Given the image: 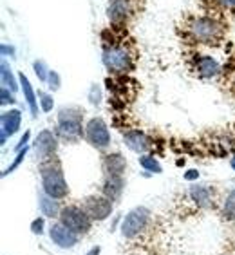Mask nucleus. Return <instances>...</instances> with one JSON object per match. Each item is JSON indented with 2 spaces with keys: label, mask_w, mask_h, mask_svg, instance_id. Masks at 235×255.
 Listing matches in <instances>:
<instances>
[{
  "label": "nucleus",
  "mask_w": 235,
  "mask_h": 255,
  "mask_svg": "<svg viewBox=\"0 0 235 255\" xmlns=\"http://www.w3.org/2000/svg\"><path fill=\"white\" fill-rule=\"evenodd\" d=\"M199 177V172L197 170H188L185 174V179H188V181H192V179H197Z\"/></svg>",
  "instance_id": "nucleus-29"
},
{
  "label": "nucleus",
  "mask_w": 235,
  "mask_h": 255,
  "mask_svg": "<svg viewBox=\"0 0 235 255\" xmlns=\"http://www.w3.org/2000/svg\"><path fill=\"white\" fill-rule=\"evenodd\" d=\"M192 33L197 40H201L205 44H212L221 38V25L212 18H199L192 25Z\"/></svg>",
  "instance_id": "nucleus-6"
},
{
  "label": "nucleus",
  "mask_w": 235,
  "mask_h": 255,
  "mask_svg": "<svg viewBox=\"0 0 235 255\" xmlns=\"http://www.w3.org/2000/svg\"><path fill=\"white\" fill-rule=\"evenodd\" d=\"M103 64L113 73H127L128 69L132 67L130 56L121 47H109V49H105V53H103Z\"/></svg>",
  "instance_id": "nucleus-5"
},
{
  "label": "nucleus",
  "mask_w": 235,
  "mask_h": 255,
  "mask_svg": "<svg viewBox=\"0 0 235 255\" xmlns=\"http://www.w3.org/2000/svg\"><path fill=\"white\" fill-rule=\"evenodd\" d=\"M84 111L78 107H67L60 111L58 116V134L67 141H78L84 136L82 130Z\"/></svg>",
  "instance_id": "nucleus-2"
},
{
  "label": "nucleus",
  "mask_w": 235,
  "mask_h": 255,
  "mask_svg": "<svg viewBox=\"0 0 235 255\" xmlns=\"http://www.w3.org/2000/svg\"><path fill=\"white\" fill-rule=\"evenodd\" d=\"M33 67H34V73H36V76H38L42 82H47V78H49V73H47V69H45V64L44 62H34L33 64Z\"/></svg>",
  "instance_id": "nucleus-25"
},
{
  "label": "nucleus",
  "mask_w": 235,
  "mask_h": 255,
  "mask_svg": "<svg viewBox=\"0 0 235 255\" xmlns=\"http://www.w3.org/2000/svg\"><path fill=\"white\" fill-rule=\"evenodd\" d=\"M49 237L54 245L60 248H73L78 243V234H74L73 230H69L67 226L62 223H54L49 228Z\"/></svg>",
  "instance_id": "nucleus-9"
},
{
  "label": "nucleus",
  "mask_w": 235,
  "mask_h": 255,
  "mask_svg": "<svg viewBox=\"0 0 235 255\" xmlns=\"http://www.w3.org/2000/svg\"><path fill=\"white\" fill-rule=\"evenodd\" d=\"M47 82H49L51 89H54V91L60 87V76L54 73V71H49V78H47Z\"/></svg>",
  "instance_id": "nucleus-27"
},
{
  "label": "nucleus",
  "mask_w": 235,
  "mask_h": 255,
  "mask_svg": "<svg viewBox=\"0 0 235 255\" xmlns=\"http://www.w3.org/2000/svg\"><path fill=\"white\" fill-rule=\"evenodd\" d=\"M36 156L40 159H47L53 156V152L56 150V137L53 136L51 130H42L36 137Z\"/></svg>",
  "instance_id": "nucleus-11"
},
{
  "label": "nucleus",
  "mask_w": 235,
  "mask_h": 255,
  "mask_svg": "<svg viewBox=\"0 0 235 255\" xmlns=\"http://www.w3.org/2000/svg\"><path fill=\"white\" fill-rule=\"evenodd\" d=\"M125 145H127L130 150H134V152H145V150L150 147V141H148V137L143 132H139V130H130V132L125 134Z\"/></svg>",
  "instance_id": "nucleus-12"
},
{
  "label": "nucleus",
  "mask_w": 235,
  "mask_h": 255,
  "mask_svg": "<svg viewBox=\"0 0 235 255\" xmlns=\"http://www.w3.org/2000/svg\"><path fill=\"white\" fill-rule=\"evenodd\" d=\"M31 230L33 234H44V219H34L33 225H31Z\"/></svg>",
  "instance_id": "nucleus-28"
},
{
  "label": "nucleus",
  "mask_w": 235,
  "mask_h": 255,
  "mask_svg": "<svg viewBox=\"0 0 235 255\" xmlns=\"http://www.w3.org/2000/svg\"><path fill=\"white\" fill-rule=\"evenodd\" d=\"M20 85H22V91H24L25 102H27V105H29V109H31V116H33V118H36V116H38L36 94H34L33 87H31V84H29V80H27V76H25L24 73L20 74Z\"/></svg>",
  "instance_id": "nucleus-14"
},
{
  "label": "nucleus",
  "mask_w": 235,
  "mask_h": 255,
  "mask_svg": "<svg viewBox=\"0 0 235 255\" xmlns=\"http://www.w3.org/2000/svg\"><path fill=\"white\" fill-rule=\"evenodd\" d=\"M100 252H102V248H100V246H94V248H91L85 255H100Z\"/></svg>",
  "instance_id": "nucleus-31"
},
{
  "label": "nucleus",
  "mask_w": 235,
  "mask_h": 255,
  "mask_svg": "<svg viewBox=\"0 0 235 255\" xmlns=\"http://www.w3.org/2000/svg\"><path fill=\"white\" fill-rule=\"evenodd\" d=\"M38 98H40V103H42V111L44 113H49V111H53V96L47 93H44V91H38Z\"/></svg>",
  "instance_id": "nucleus-23"
},
{
  "label": "nucleus",
  "mask_w": 235,
  "mask_h": 255,
  "mask_svg": "<svg viewBox=\"0 0 235 255\" xmlns=\"http://www.w3.org/2000/svg\"><path fill=\"white\" fill-rule=\"evenodd\" d=\"M0 122H2V145H4L7 136H13V134L18 132L22 114H20L18 109H13V111H7V113L2 114Z\"/></svg>",
  "instance_id": "nucleus-10"
},
{
  "label": "nucleus",
  "mask_w": 235,
  "mask_h": 255,
  "mask_svg": "<svg viewBox=\"0 0 235 255\" xmlns=\"http://www.w3.org/2000/svg\"><path fill=\"white\" fill-rule=\"evenodd\" d=\"M38 203H40V210H42V214L45 217L58 216V203L53 201V197H49L45 192L38 196Z\"/></svg>",
  "instance_id": "nucleus-16"
},
{
  "label": "nucleus",
  "mask_w": 235,
  "mask_h": 255,
  "mask_svg": "<svg viewBox=\"0 0 235 255\" xmlns=\"http://www.w3.org/2000/svg\"><path fill=\"white\" fill-rule=\"evenodd\" d=\"M103 167H105L107 176H121L127 163H125V157L119 156V154H111V156L105 157Z\"/></svg>",
  "instance_id": "nucleus-13"
},
{
  "label": "nucleus",
  "mask_w": 235,
  "mask_h": 255,
  "mask_svg": "<svg viewBox=\"0 0 235 255\" xmlns=\"http://www.w3.org/2000/svg\"><path fill=\"white\" fill-rule=\"evenodd\" d=\"M60 223L65 225L74 234H87L91 230V217L78 206H65L60 210Z\"/></svg>",
  "instance_id": "nucleus-3"
},
{
  "label": "nucleus",
  "mask_w": 235,
  "mask_h": 255,
  "mask_svg": "<svg viewBox=\"0 0 235 255\" xmlns=\"http://www.w3.org/2000/svg\"><path fill=\"white\" fill-rule=\"evenodd\" d=\"M87 139L96 148H105L111 143V132L102 118H93L87 123Z\"/></svg>",
  "instance_id": "nucleus-8"
},
{
  "label": "nucleus",
  "mask_w": 235,
  "mask_h": 255,
  "mask_svg": "<svg viewBox=\"0 0 235 255\" xmlns=\"http://www.w3.org/2000/svg\"><path fill=\"white\" fill-rule=\"evenodd\" d=\"M127 9V0H111V4H109V18L114 20V22L125 18Z\"/></svg>",
  "instance_id": "nucleus-17"
},
{
  "label": "nucleus",
  "mask_w": 235,
  "mask_h": 255,
  "mask_svg": "<svg viewBox=\"0 0 235 255\" xmlns=\"http://www.w3.org/2000/svg\"><path fill=\"white\" fill-rule=\"evenodd\" d=\"M27 139H29V132H25V134H24V137L20 139V143H18V147H16V150H22V147H24L25 143H27Z\"/></svg>",
  "instance_id": "nucleus-30"
},
{
  "label": "nucleus",
  "mask_w": 235,
  "mask_h": 255,
  "mask_svg": "<svg viewBox=\"0 0 235 255\" xmlns=\"http://www.w3.org/2000/svg\"><path fill=\"white\" fill-rule=\"evenodd\" d=\"M232 168H234V170H235V157H234V159H232Z\"/></svg>",
  "instance_id": "nucleus-33"
},
{
  "label": "nucleus",
  "mask_w": 235,
  "mask_h": 255,
  "mask_svg": "<svg viewBox=\"0 0 235 255\" xmlns=\"http://www.w3.org/2000/svg\"><path fill=\"white\" fill-rule=\"evenodd\" d=\"M190 196H192V199L197 203V205H201V206H208V205H210V199H212L210 188L205 187V185H197V187H192L190 188Z\"/></svg>",
  "instance_id": "nucleus-18"
},
{
  "label": "nucleus",
  "mask_w": 235,
  "mask_h": 255,
  "mask_svg": "<svg viewBox=\"0 0 235 255\" xmlns=\"http://www.w3.org/2000/svg\"><path fill=\"white\" fill-rule=\"evenodd\" d=\"M0 103H2V105H7V103H15V96H13V94H9V91H7V89L5 87H2V91H0Z\"/></svg>",
  "instance_id": "nucleus-26"
},
{
  "label": "nucleus",
  "mask_w": 235,
  "mask_h": 255,
  "mask_svg": "<svg viewBox=\"0 0 235 255\" xmlns=\"http://www.w3.org/2000/svg\"><path fill=\"white\" fill-rule=\"evenodd\" d=\"M40 172H42V187H44L45 194L53 199H64L69 188L58 159L47 157V161L40 165Z\"/></svg>",
  "instance_id": "nucleus-1"
},
{
  "label": "nucleus",
  "mask_w": 235,
  "mask_h": 255,
  "mask_svg": "<svg viewBox=\"0 0 235 255\" xmlns=\"http://www.w3.org/2000/svg\"><path fill=\"white\" fill-rule=\"evenodd\" d=\"M139 165H141L145 170L156 172V174L161 172V165H159V163H157L152 156H141L139 157Z\"/></svg>",
  "instance_id": "nucleus-22"
},
{
  "label": "nucleus",
  "mask_w": 235,
  "mask_h": 255,
  "mask_svg": "<svg viewBox=\"0 0 235 255\" xmlns=\"http://www.w3.org/2000/svg\"><path fill=\"white\" fill-rule=\"evenodd\" d=\"M123 192V177L121 176H107L105 187H103V196H107L109 199L116 201L118 197L121 196Z\"/></svg>",
  "instance_id": "nucleus-15"
},
{
  "label": "nucleus",
  "mask_w": 235,
  "mask_h": 255,
  "mask_svg": "<svg viewBox=\"0 0 235 255\" xmlns=\"http://www.w3.org/2000/svg\"><path fill=\"white\" fill-rule=\"evenodd\" d=\"M84 210L87 212L91 219L103 221L113 212V199H109L107 196H91L85 199Z\"/></svg>",
  "instance_id": "nucleus-7"
},
{
  "label": "nucleus",
  "mask_w": 235,
  "mask_h": 255,
  "mask_svg": "<svg viewBox=\"0 0 235 255\" xmlns=\"http://www.w3.org/2000/svg\"><path fill=\"white\" fill-rule=\"evenodd\" d=\"M0 69H2V85H4L5 89H11V91H16V82H15V78H13V74H11L9 65L5 64V62H2V65H0Z\"/></svg>",
  "instance_id": "nucleus-21"
},
{
  "label": "nucleus",
  "mask_w": 235,
  "mask_h": 255,
  "mask_svg": "<svg viewBox=\"0 0 235 255\" xmlns=\"http://www.w3.org/2000/svg\"><path fill=\"white\" fill-rule=\"evenodd\" d=\"M223 216L226 219H235V190H232L225 199V205H223Z\"/></svg>",
  "instance_id": "nucleus-20"
},
{
  "label": "nucleus",
  "mask_w": 235,
  "mask_h": 255,
  "mask_svg": "<svg viewBox=\"0 0 235 255\" xmlns=\"http://www.w3.org/2000/svg\"><path fill=\"white\" fill-rule=\"evenodd\" d=\"M197 69L203 76H216L217 71H219V65L212 56H201L197 60Z\"/></svg>",
  "instance_id": "nucleus-19"
},
{
  "label": "nucleus",
  "mask_w": 235,
  "mask_h": 255,
  "mask_svg": "<svg viewBox=\"0 0 235 255\" xmlns=\"http://www.w3.org/2000/svg\"><path fill=\"white\" fill-rule=\"evenodd\" d=\"M225 5H235V0H221Z\"/></svg>",
  "instance_id": "nucleus-32"
},
{
  "label": "nucleus",
  "mask_w": 235,
  "mask_h": 255,
  "mask_svg": "<svg viewBox=\"0 0 235 255\" xmlns=\"http://www.w3.org/2000/svg\"><path fill=\"white\" fill-rule=\"evenodd\" d=\"M148 219H150V212L147 208H143V206H137L134 210H130L125 216L121 223V234L123 237H127V239H132L136 237L137 234H141L145 230V226H147Z\"/></svg>",
  "instance_id": "nucleus-4"
},
{
  "label": "nucleus",
  "mask_w": 235,
  "mask_h": 255,
  "mask_svg": "<svg viewBox=\"0 0 235 255\" xmlns=\"http://www.w3.org/2000/svg\"><path fill=\"white\" fill-rule=\"evenodd\" d=\"M25 154H27V148H22V150H18V156H16L15 157V161H13V165H11V167H7V168H5V170L4 172H2V176H7V174H11V172H13V170H15V168L16 167H18V165H20V163H22V161H24V157H25Z\"/></svg>",
  "instance_id": "nucleus-24"
}]
</instances>
